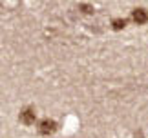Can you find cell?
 Wrapping results in <instances>:
<instances>
[{"instance_id":"obj_1","label":"cell","mask_w":148,"mask_h":138,"mask_svg":"<svg viewBox=\"0 0 148 138\" xmlns=\"http://www.w3.org/2000/svg\"><path fill=\"white\" fill-rule=\"evenodd\" d=\"M38 131H40L42 135H51L55 131V122L53 120H49V118H44L38 122Z\"/></svg>"},{"instance_id":"obj_2","label":"cell","mask_w":148,"mask_h":138,"mask_svg":"<svg viewBox=\"0 0 148 138\" xmlns=\"http://www.w3.org/2000/svg\"><path fill=\"white\" fill-rule=\"evenodd\" d=\"M20 120H22V122H24L26 125L33 124V122H35V111H33V109H29V107L24 109V111L20 113Z\"/></svg>"},{"instance_id":"obj_3","label":"cell","mask_w":148,"mask_h":138,"mask_svg":"<svg viewBox=\"0 0 148 138\" xmlns=\"http://www.w3.org/2000/svg\"><path fill=\"white\" fill-rule=\"evenodd\" d=\"M132 18H134V22H137V24H145V22L148 20V13L145 9H134V13H132Z\"/></svg>"},{"instance_id":"obj_4","label":"cell","mask_w":148,"mask_h":138,"mask_svg":"<svg viewBox=\"0 0 148 138\" xmlns=\"http://www.w3.org/2000/svg\"><path fill=\"white\" fill-rule=\"evenodd\" d=\"M124 26H126L124 20H113V29H123Z\"/></svg>"}]
</instances>
